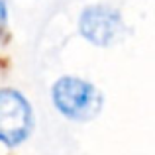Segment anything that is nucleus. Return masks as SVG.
I'll use <instances>...</instances> for the list:
<instances>
[{
    "instance_id": "f257e3e1",
    "label": "nucleus",
    "mask_w": 155,
    "mask_h": 155,
    "mask_svg": "<svg viewBox=\"0 0 155 155\" xmlns=\"http://www.w3.org/2000/svg\"><path fill=\"white\" fill-rule=\"evenodd\" d=\"M55 108L65 118L75 122H88L102 110V92L92 83L79 77H61L51 88Z\"/></svg>"
},
{
    "instance_id": "f03ea898",
    "label": "nucleus",
    "mask_w": 155,
    "mask_h": 155,
    "mask_svg": "<svg viewBox=\"0 0 155 155\" xmlns=\"http://www.w3.org/2000/svg\"><path fill=\"white\" fill-rule=\"evenodd\" d=\"M34 130V112L22 92L0 88V141L10 147L20 145Z\"/></svg>"
},
{
    "instance_id": "7ed1b4c3",
    "label": "nucleus",
    "mask_w": 155,
    "mask_h": 155,
    "mask_svg": "<svg viewBox=\"0 0 155 155\" xmlns=\"http://www.w3.org/2000/svg\"><path fill=\"white\" fill-rule=\"evenodd\" d=\"M79 34L96 47H110L124 34L122 14L110 4H91L79 16Z\"/></svg>"
},
{
    "instance_id": "20e7f679",
    "label": "nucleus",
    "mask_w": 155,
    "mask_h": 155,
    "mask_svg": "<svg viewBox=\"0 0 155 155\" xmlns=\"http://www.w3.org/2000/svg\"><path fill=\"white\" fill-rule=\"evenodd\" d=\"M8 34V6L6 0H0V39H4Z\"/></svg>"
}]
</instances>
